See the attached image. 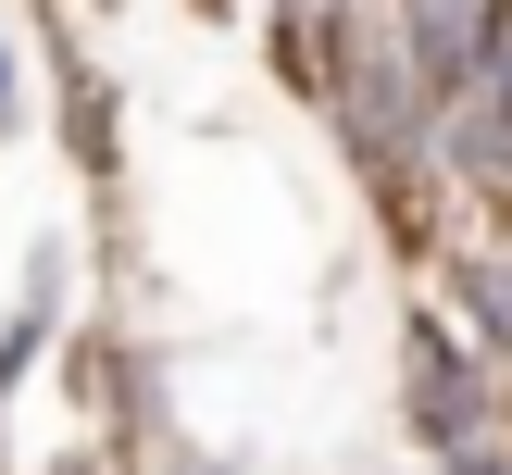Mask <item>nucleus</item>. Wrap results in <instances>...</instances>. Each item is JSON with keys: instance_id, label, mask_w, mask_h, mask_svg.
I'll list each match as a JSON object with an SVG mask.
<instances>
[{"instance_id": "obj_1", "label": "nucleus", "mask_w": 512, "mask_h": 475, "mask_svg": "<svg viewBox=\"0 0 512 475\" xmlns=\"http://www.w3.org/2000/svg\"><path fill=\"white\" fill-rule=\"evenodd\" d=\"M488 0H413V63H425V88H463L475 63H488Z\"/></svg>"}, {"instance_id": "obj_2", "label": "nucleus", "mask_w": 512, "mask_h": 475, "mask_svg": "<svg viewBox=\"0 0 512 475\" xmlns=\"http://www.w3.org/2000/svg\"><path fill=\"white\" fill-rule=\"evenodd\" d=\"M463 288H475V313H488V325H500V338H512V263H475V275H463Z\"/></svg>"}]
</instances>
